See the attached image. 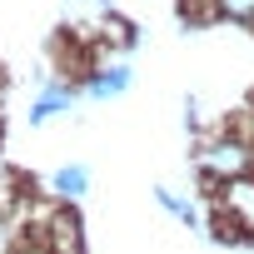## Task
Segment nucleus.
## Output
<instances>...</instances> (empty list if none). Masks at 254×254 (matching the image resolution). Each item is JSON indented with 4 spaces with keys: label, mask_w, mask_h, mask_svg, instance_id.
Returning <instances> with one entry per match:
<instances>
[{
    "label": "nucleus",
    "mask_w": 254,
    "mask_h": 254,
    "mask_svg": "<svg viewBox=\"0 0 254 254\" xmlns=\"http://www.w3.org/2000/svg\"><path fill=\"white\" fill-rule=\"evenodd\" d=\"M214 10H219V15H229V20L254 25V0H214Z\"/></svg>",
    "instance_id": "39448f33"
},
{
    "label": "nucleus",
    "mask_w": 254,
    "mask_h": 254,
    "mask_svg": "<svg viewBox=\"0 0 254 254\" xmlns=\"http://www.w3.org/2000/svg\"><path fill=\"white\" fill-rule=\"evenodd\" d=\"M244 170H249V150H244V145L219 140V145L204 150V175H214V180H234V175H244Z\"/></svg>",
    "instance_id": "f257e3e1"
},
{
    "label": "nucleus",
    "mask_w": 254,
    "mask_h": 254,
    "mask_svg": "<svg viewBox=\"0 0 254 254\" xmlns=\"http://www.w3.org/2000/svg\"><path fill=\"white\" fill-rule=\"evenodd\" d=\"M70 105V90L65 85H50V90H40V100H35V110H30V120L40 125V120H50V115H60Z\"/></svg>",
    "instance_id": "f03ea898"
},
{
    "label": "nucleus",
    "mask_w": 254,
    "mask_h": 254,
    "mask_svg": "<svg viewBox=\"0 0 254 254\" xmlns=\"http://www.w3.org/2000/svg\"><path fill=\"white\" fill-rule=\"evenodd\" d=\"M125 85H130V65H120V70L90 80V95H115V90H125Z\"/></svg>",
    "instance_id": "20e7f679"
},
{
    "label": "nucleus",
    "mask_w": 254,
    "mask_h": 254,
    "mask_svg": "<svg viewBox=\"0 0 254 254\" xmlns=\"http://www.w3.org/2000/svg\"><path fill=\"white\" fill-rule=\"evenodd\" d=\"M160 204H165V209H170V214H180V219H185V224H194V209H190V204H185V199H175V194H170V190H160Z\"/></svg>",
    "instance_id": "423d86ee"
},
{
    "label": "nucleus",
    "mask_w": 254,
    "mask_h": 254,
    "mask_svg": "<svg viewBox=\"0 0 254 254\" xmlns=\"http://www.w3.org/2000/svg\"><path fill=\"white\" fill-rule=\"evenodd\" d=\"M85 185H90V175H85L80 165H65V170L55 175V190H60V194H85Z\"/></svg>",
    "instance_id": "7ed1b4c3"
}]
</instances>
